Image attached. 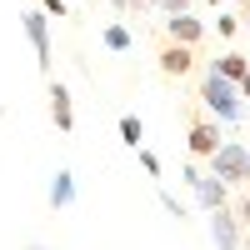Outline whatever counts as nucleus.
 Here are the masks:
<instances>
[{"label": "nucleus", "mask_w": 250, "mask_h": 250, "mask_svg": "<svg viewBox=\"0 0 250 250\" xmlns=\"http://www.w3.org/2000/svg\"><path fill=\"white\" fill-rule=\"evenodd\" d=\"M200 105L210 110V120H220V125H235L245 115V100L235 90V80H225L215 70H205V80H200Z\"/></svg>", "instance_id": "obj_1"}, {"label": "nucleus", "mask_w": 250, "mask_h": 250, "mask_svg": "<svg viewBox=\"0 0 250 250\" xmlns=\"http://www.w3.org/2000/svg\"><path fill=\"white\" fill-rule=\"evenodd\" d=\"M205 170L220 175L230 190H235V185H245V180H250V145H245V140H220L215 150L205 155Z\"/></svg>", "instance_id": "obj_2"}, {"label": "nucleus", "mask_w": 250, "mask_h": 250, "mask_svg": "<svg viewBox=\"0 0 250 250\" xmlns=\"http://www.w3.org/2000/svg\"><path fill=\"white\" fill-rule=\"evenodd\" d=\"M180 180L185 185H190V190H195V200H200V210H220V205H230V185H225L220 175H210V170H205V165H185V170H180Z\"/></svg>", "instance_id": "obj_3"}, {"label": "nucleus", "mask_w": 250, "mask_h": 250, "mask_svg": "<svg viewBox=\"0 0 250 250\" xmlns=\"http://www.w3.org/2000/svg\"><path fill=\"white\" fill-rule=\"evenodd\" d=\"M20 30H25V40L35 45V65L50 70V65H55V50H50V15H45V10L20 15Z\"/></svg>", "instance_id": "obj_4"}, {"label": "nucleus", "mask_w": 250, "mask_h": 250, "mask_svg": "<svg viewBox=\"0 0 250 250\" xmlns=\"http://www.w3.org/2000/svg\"><path fill=\"white\" fill-rule=\"evenodd\" d=\"M205 215H210V240H215L220 250H240V245H245V225L235 220L230 205H220V210H205Z\"/></svg>", "instance_id": "obj_5"}, {"label": "nucleus", "mask_w": 250, "mask_h": 250, "mask_svg": "<svg viewBox=\"0 0 250 250\" xmlns=\"http://www.w3.org/2000/svg\"><path fill=\"white\" fill-rule=\"evenodd\" d=\"M160 25H165V40H175V45H200L205 40V20L195 10H175V15H165Z\"/></svg>", "instance_id": "obj_6"}, {"label": "nucleus", "mask_w": 250, "mask_h": 250, "mask_svg": "<svg viewBox=\"0 0 250 250\" xmlns=\"http://www.w3.org/2000/svg\"><path fill=\"white\" fill-rule=\"evenodd\" d=\"M190 65H195V45H175V40H170V45L160 50V75H170V80L180 75V80H185Z\"/></svg>", "instance_id": "obj_7"}, {"label": "nucleus", "mask_w": 250, "mask_h": 250, "mask_svg": "<svg viewBox=\"0 0 250 250\" xmlns=\"http://www.w3.org/2000/svg\"><path fill=\"white\" fill-rule=\"evenodd\" d=\"M185 145H190V155H195V160H205V155L220 145V120H195V125H190V135H185Z\"/></svg>", "instance_id": "obj_8"}, {"label": "nucleus", "mask_w": 250, "mask_h": 250, "mask_svg": "<svg viewBox=\"0 0 250 250\" xmlns=\"http://www.w3.org/2000/svg\"><path fill=\"white\" fill-rule=\"evenodd\" d=\"M50 210H70V205H75V170H70V165H60V170L50 175Z\"/></svg>", "instance_id": "obj_9"}, {"label": "nucleus", "mask_w": 250, "mask_h": 250, "mask_svg": "<svg viewBox=\"0 0 250 250\" xmlns=\"http://www.w3.org/2000/svg\"><path fill=\"white\" fill-rule=\"evenodd\" d=\"M50 120L60 125V130H75V105H70V85L65 80L50 85Z\"/></svg>", "instance_id": "obj_10"}, {"label": "nucleus", "mask_w": 250, "mask_h": 250, "mask_svg": "<svg viewBox=\"0 0 250 250\" xmlns=\"http://www.w3.org/2000/svg\"><path fill=\"white\" fill-rule=\"evenodd\" d=\"M245 65H250V60H245L240 50H225V55H215L205 70H215V75H225V80H240V70H245Z\"/></svg>", "instance_id": "obj_11"}, {"label": "nucleus", "mask_w": 250, "mask_h": 250, "mask_svg": "<svg viewBox=\"0 0 250 250\" xmlns=\"http://www.w3.org/2000/svg\"><path fill=\"white\" fill-rule=\"evenodd\" d=\"M100 40H105V50H115V55H125V50L135 45V35L125 30V25H105V35H100Z\"/></svg>", "instance_id": "obj_12"}, {"label": "nucleus", "mask_w": 250, "mask_h": 250, "mask_svg": "<svg viewBox=\"0 0 250 250\" xmlns=\"http://www.w3.org/2000/svg\"><path fill=\"white\" fill-rule=\"evenodd\" d=\"M120 140H125V145H145V125H140V115H120Z\"/></svg>", "instance_id": "obj_13"}, {"label": "nucleus", "mask_w": 250, "mask_h": 250, "mask_svg": "<svg viewBox=\"0 0 250 250\" xmlns=\"http://www.w3.org/2000/svg\"><path fill=\"white\" fill-rule=\"evenodd\" d=\"M215 30H220V35H235V30H240V15H235L230 5H220V15H215Z\"/></svg>", "instance_id": "obj_14"}, {"label": "nucleus", "mask_w": 250, "mask_h": 250, "mask_svg": "<svg viewBox=\"0 0 250 250\" xmlns=\"http://www.w3.org/2000/svg\"><path fill=\"white\" fill-rule=\"evenodd\" d=\"M135 150H140V170L150 175V180H160V155H155V150H145V145H135Z\"/></svg>", "instance_id": "obj_15"}, {"label": "nucleus", "mask_w": 250, "mask_h": 250, "mask_svg": "<svg viewBox=\"0 0 250 250\" xmlns=\"http://www.w3.org/2000/svg\"><path fill=\"white\" fill-rule=\"evenodd\" d=\"M160 205H165V210H170L175 220H185V205H180V195H170V190H160Z\"/></svg>", "instance_id": "obj_16"}, {"label": "nucleus", "mask_w": 250, "mask_h": 250, "mask_svg": "<svg viewBox=\"0 0 250 250\" xmlns=\"http://www.w3.org/2000/svg\"><path fill=\"white\" fill-rule=\"evenodd\" d=\"M190 5H195V0H155L160 15H175V10H190Z\"/></svg>", "instance_id": "obj_17"}, {"label": "nucleus", "mask_w": 250, "mask_h": 250, "mask_svg": "<svg viewBox=\"0 0 250 250\" xmlns=\"http://www.w3.org/2000/svg\"><path fill=\"white\" fill-rule=\"evenodd\" d=\"M40 10H45L50 20H65V10H70V5H65V0H40Z\"/></svg>", "instance_id": "obj_18"}, {"label": "nucleus", "mask_w": 250, "mask_h": 250, "mask_svg": "<svg viewBox=\"0 0 250 250\" xmlns=\"http://www.w3.org/2000/svg\"><path fill=\"white\" fill-rule=\"evenodd\" d=\"M230 210H235V220H240V225H250V195H245V200H235Z\"/></svg>", "instance_id": "obj_19"}, {"label": "nucleus", "mask_w": 250, "mask_h": 250, "mask_svg": "<svg viewBox=\"0 0 250 250\" xmlns=\"http://www.w3.org/2000/svg\"><path fill=\"white\" fill-rule=\"evenodd\" d=\"M235 90H240V100H250V65L240 70V80H235Z\"/></svg>", "instance_id": "obj_20"}, {"label": "nucleus", "mask_w": 250, "mask_h": 250, "mask_svg": "<svg viewBox=\"0 0 250 250\" xmlns=\"http://www.w3.org/2000/svg\"><path fill=\"white\" fill-rule=\"evenodd\" d=\"M110 5H115V10H130V0H110Z\"/></svg>", "instance_id": "obj_21"}, {"label": "nucleus", "mask_w": 250, "mask_h": 250, "mask_svg": "<svg viewBox=\"0 0 250 250\" xmlns=\"http://www.w3.org/2000/svg\"><path fill=\"white\" fill-rule=\"evenodd\" d=\"M240 30H245V35H250V15H240Z\"/></svg>", "instance_id": "obj_22"}, {"label": "nucleus", "mask_w": 250, "mask_h": 250, "mask_svg": "<svg viewBox=\"0 0 250 250\" xmlns=\"http://www.w3.org/2000/svg\"><path fill=\"white\" fill-rule=\"evenodd\" d=\"M210 5H240V0H210Z\"/></svg>", "instance_id": "obj_23"}, {"label": "nucleus", "mask_w": 250, "mask_h": 250, "mask_svg": "<svg viewBox=\"0 0 250 250\" xmlns=\"http://www.w3.org/2000/svg\"><path fill=\"white\" fill-rule=\"evenodd\" d=\"M130 5H155V0H130Z\"/></svg>", "instance_id": "obj_24"}]
</instances>
